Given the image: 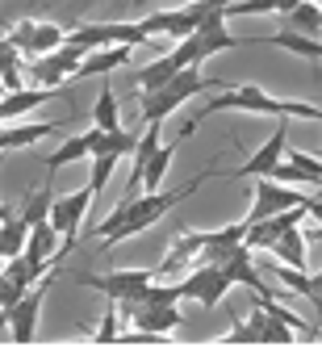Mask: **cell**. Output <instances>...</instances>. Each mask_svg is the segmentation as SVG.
Here are the masks:
<instances>
[{
    "label": "cell",
    "mask_w": 322,
    "mask_h": 360,
    "mask_svg": "<svg viewBox=\"0 0 322 360\" xmlns=\"http://www.w3.org/2000/svg\"><path fill=\"white\" fill-rule=\"evenodd\" d=\"M176 72H180V68L172 63V55H163V59H155V63H147V68L134 72V84H139L143 92H155V89H163Z\"/></svg>",
    "instance_id": "484cf974"
},
{
    "label": "cell",
    "mask_w": 322,
    "mask_h": 360,
    "mask_svg": "<svg viewBox=\"0 0 322 360\" xmlns=\"http://www.w3.org/2000/svg\"><path fill=\"white\" fill-rule=\"evenodd\" d=\"M134 4H139V8H143V4H147V0H134Z\"/></svg>",
    "instance_id": "e575fe53"
},
{
    "label": "cell",
    "mask_w": 322,
    "mask_h": 360,
    "mask_svg": "<svg viewBox=\"0 0 322 360\" xmlns=\"http://www.w3.org/2000/svg\"><path fill=\"white\" fill-rule=\"evenodd\" d=\"M222 269H226V276H231L235 285H247L251 293H264V297H272V293H268V285H264V276L255 272V252H251L247 243H243V248H235V252L222 260Z\"/></svg>",
    "instance_id": "2e32d148"
},
{
    "label": "cell",
    "mask_w": 322,
    "mask_h": 360,
    "mask_svg": "<svg viewBox=\"0 0 322 360\" xmlns=\"http://www.w3.org/2000/svg\"><path fill=\"white\" fill-rule=\"evenodd\" d=\"M297 0H231L226 4V17H264V13H289Z\"/></svg>",
    "instance_id": "4316f807"
},
{
    "label": "cell",
    "mask_w": 322,
    "mask_h": 360,
    "mask_svg": "<svg viewBox=\"0 0 322 360\" xmlns=\"http://www.w3.org/2000/svg\"><path fill=\"white\" fill-rule=\"evenodd\" d=\"M268 176H272V180H281V184H293V188H306V184H314V180L306 176V172H302V168H297L293 160H285V164H276V168H272Z\"/></svg>",
    "instance_id": "4dcf8cb0"
},
{
    "label": "cell",
    "mask_w": 322,
    "mask_h": 360,
    "mask_svg": "<svg viewBox=\"0 0 322 360\" xmlns=\"http://www.w3.org/2000/svg\"><path fill=\"white\" fill-rule=\"evenodd\" d=\"M180 151V143H172V147H155V155L147 160V172H143V184H147V193H155L163 184V172H167V164H172V155Z\"/></svg>",
    "instance_id": "f1b7e54d"
},
{
    "label": "cell",
    "mask_w": 322,
    "mask_h": 360,
    "mask_svg": "<svg viewBox=\"0 0 322 360\" xmlns=\"http://www.w3.org/2000/svg\"><path fill=\"white\" fill-rule=\"evenodd\" d=\"M243 239H247V222L222 226V231H201V260L205 264H222L235 248H243Z\"/></svg>",
    "instance_id": "9a60e30c"
},
{
    "label": "cell",
    "mask_w": 322,
    "mask_h": 360,
    "mask_svg": "<svg viewBox=\"0 0 322 360\" xmlns=\"http://www.w3.org/2000/svg\"><path fill=\"white\" fill-rule=\"evenodd\" d=\"M113 164H117V155H109V151H96L92 155V172H88V188L92 193H105V184L113 176Z\"/></svg>",
    "instance_id": "f546056e"
},
{
    "label": "cell",
    "mask_w": 322,
    "mask_h": 360,
    "mask_svg": "<svg viewBox=\"0 0 322 360\" xmlns=\"http://www.w3.org/2000/svg\"><path fill=\"white\" fill-rule=\"evenodd\" d=\"M92 126H101V130H117V96H113V84H101V92H96Z\"/></svg>",
    "instance_id": "83f0119b"
},
{
    "label": "cell",
    "mask_w": 322,
    "mask_h": 360,
    "mask_svg": "<svg viewBox=\"0 0 322 360\" xmlns=\"http://www.w3.org/2000/svg\"><path fill=\"white\" fill-rule=\"evenodd\" d=\"M101 126H92V130H84V134H76V139H67L59 151H51L46 155V180H55V172L63 168V164H76V160H92L96 155V143H101Z\"/></svg>",
    "instance_id": "5bb4252c"
},
{
    "label": "cell",
    "mask_w": 322,
    "mask_h": 360,
    "mask_svg": "<svg viewBox=\"0 0 322 360\" xmlns=\"http://www.w3.org/2000/svg\"><path fill=\"white\" fill-rule=\"evenodd\" d=\"M155 276H160V269H122V272H105V276H96V272H76V285L105 293L109 302H126V297H139Z\"/></svg>",
    "instance_id": "277c9868"
},
{
    "label": "cell",
    "mask_w": 322,
    "mask_h": 360,
    "mask_svg": "<svg viewBox=\"0 0 322 360\" xmlns=\"http://www.w3.org/2000/svg\"><path fill=\"white\" fill-rule=\"evenodd\" d=\"M285 151H289V126H281V130H276V134H272V139H268V143H264V147H259V151H255L247 164H243V168H235L231 176H235V180L268 176V172L281 164V155H285Z\"/></svg>",
    "instance_id": "4fadbf2b"
},
{
    "label": "cell",
    "mask_w": 322,
    "mask_h": 360,
    "mask_svg": "<svg viewBox=\"0 0 322 360\" xmlns=\"http://www.w3.org/2000/svg\"><path fill=\"white\" fill-rule=\"evenodd\" d=\"M193 260H201V231H184L180 239H172V248H167V256L160 264V276H176Z\"/></svg>",
    "instance_id": "e0dca14e"
},
{
    "label": "cell",
    "mask_w": 322,
    "mask_h": 360,
    "mask_svg": "<svg viewBox=\"0 0 322 360\" xmlns=\"http://www.w3.org/2000/svg\"><path fill=\"white\" fill-rule=\"evenodd\" d=\"M63 122H30V126H4L0 130V151H17V147H34L46 134H55Z\"/></svg>",
    "instance_id": "d6986e66"
},
{
    "label": "cell",
    "mask_w": 322,
    "mask_h": 360,
    "mask_svg": "<svg viewBox=\"0 0 322 360\" xmlns=\"http://www.w3.org/2000/svg\"><path fill=\"white\" fill-rule=\"evenodd\" d=\"M210 176H214V172H201V176H193L188 184L172 188V193H139L134 201H117V210H113L101 226H92V231H96V239H101V248H113V243H122V239H130V235H139V231L155 226L172 205H180L184 197H193V193H197Z\"/></svg>",
    "instance_id": "6da1fadb"
},
{
    "label": "cell",
    "mask_w": 322,
    "mask_h": 360,
    "mask_svg": "<svg viewBox=\"0 0 322 360\" xmlns=\"http://www.w3.org/2000/svg\"><path fill=\"white\" fill-rule=\"evenodd\" d=\"M92 188L84 184L76 193H67V197H55V205H51V226L63 235V248H59V260L63 256H72V248H76V235H80V222L84 214H88V205H92Z\"/></svg>",
    "instance_id": "8992f818"
},
{
    "label": "cell",
    "mask_w": 322,
    "mask_h": 360,
    "mask_svg": "<svg viewBox=\"0 0 322 360\" xmlns=\"http://www.w3.org/2000/svg\"><path fill=\"white\" fill-rule=\"evenodd\" d=\"M285 21H289V30L318 38V30H322V4H318V0H297V4L285 13Z\"/></svg>",
    "instance_id": "cb8c5ba5"
},
{
    "label": "cell",
    "mask_w": 322,
    "mask_h": 360,
    "mask_svg": "<svg viewBox=\"0 0 322 360\" xmlns=\"http://www.w3.org/2000/svg\"><path fill=\"white\" fill-rule=\"evenodd\" d=\"M302 218H310L306 214V205H289V210H281V214H272V218H264V222H255V226H247V248L251 252H268L289 226H302Z\"/></svg>",
    "instance_id": "30bf717a"
},
{
    "label": "cell",
    "mask_w": 322,
    "mask_h": 360,
    "mask_svg": "<svg viewBox=\"0 0 322 360\" xmlns=\"http://www.w3.org/2000/svg\"><path fill=\"white\" fill-rule=\"evenodd\" d=\"M268 252H272V260H281L289 269H306V235H302V226H289Z\"/></svg>",
    "instance_id": "7402d4cb"
},
{
    "label": "cell",
    "mask_w": 322,
    "mask_h": 360,
    "mask_svg": "<svg viewBox=\"0 0 322 360\" xmlns=\"http://www.w3.org/2000/svg\"><path fill=\"white\" fill-rule=\"evenodd\" d=\"M264 46H281V51H293L302 59H322V38H310V34H297V30H281V34H268L259 38Z\"/></svg>",
    "instance_id": "ffe728a7"
},
{
    "label": "cell",
    "mask_w": 322,
    "mask_h": 360,
    "mask_svg": "<svg viewBox=\"0 0 322 360\" xmlns=\"http://www.w3.org/2000/svg\"><path fill=\"white\" fill-rule=\"evenodd\" d=\"M13 46L21 51V59H38V55H51L67 42V30L63 25H46V21H17V30L8 34Z\"/></svg>",
    "instance_id": "9c48e42d"
},
{
    "label": "cell",
    "mask_w": 322,
    "mask_h": 360,
    "mask_svg": "<svg viewBox=\"0 0 322 360\" xmlns=\"http://www.w3.org/2000/svg\"><path fill=\"white\" fill-rule=\"evenodd\" d=\"M226 109L264 113V117H297V122H322V109H318V105H310V101H281V96H268V92L255 89V84H235V89H226L222 96L205 101V109H201L193 122H201V117H210V113H226Z\"/></svg>",
    "instance_id": "7a4b0ae2"
},
{
    "label": "cell",
    "mask_w": 322,
    "mask_h": 360,
    "mask_svg": "<svg viewBox=\"0 0 322 360\" xmlns=\"http://www.w3.org/2000/svg\"><path fill=\"white\" fill-rule=\"evenodd\" d=\"M268 323H272V319H268V310L255 302V310H251L247 327H243V323H235L239 331H231V335H226V344H268Z\"/></svg>",
    "instance_id": "d4e9b609"
},
{
    "label": "cell",
    "mask_w": 322,
    "mask_h": 360,
    "mask_svg": "<svg viewBox=\"0 0 322 360\" xmlns=\"http://www.w3.org/2000/svg\"><path fill=\"white\" fill-rule=\"evenodd\" d=\"M210 89V80L201 76V63H193V68H184V72H176L163 89L155 92H143L139 96V109H143V122H163L172 109H180L188 96H197V92Z\"/></svg>",
    "instance_id": "3957f363"
},
{
    "label": "cell",
    "mask_w": 322,
    "mask_h": 360,
    "mask_svg": "<svg viewBox=\"0 0 322 360\" xmlns=\"http://www.w3.org/2000/svg\"><path fill=\"white\" fill-rule=\"evenodd\" d=\"M4 218H13V210H4V205H0V222H4Z\"/></svg>",
    "instance_id": "d6a6232c"
},
{
    "label": "cell",
    "mask_w": 322,
    "mask_h": 360,
    "mask_svg": "<svg viewBox=\"0 0 322 360\" xmlns=\"http://www.w3.org/2000/svg\"><path fill=\"white\" fill-rule=\"evenodd\" d=\"M117 327H122V314H117V310H113V302H109V310H105V319H101V331H96L92 340H96V344H109V340H117V335H122Z\"/></svg>",
    "instance_id": "1f68e13d"
},
{
    "label": "cell",
    "mask_w": 322,
    "mask_h": 360,
    "mask_svg": "<svg viewBox=\"0 0 322 360\" xmlns=\"http://www.w3.org/2000/svg\"><path fill=\"white\" fill-rule=\"evenodd\" d=\"M46 285H51V276H42L17 306H8V310H0V327H8L13 331V344H30L34 335H38V310H42V297H46Z\"/></svg>",
    "instance_id": "52a82bcc"
},
{
    "label": "cell",
    "mask_w": 322,
    "mask_h": 360,
    "mask_svg": "<svg viewBox=\"0 0 322 360\" xmlns=\"http://www.w3.org/2000/svg\"><path fill=\"white\" fill-rule=\"evenodd\" d=\"M310 201V193H293V184H281V180L272 176H255V188H251V210H247V226H255V222H264V218H272V214H281V210H289V205H306Z\"/></svg>",
    "instance_id": "5b68a950"
},
{
    "label": "cell",
    "mask_w": 322,
    "mask_h": 360,
    "mask_svg": "<svg viewBox=\"0 0 322 360\" xmlns=\"http://www.w3.org/2000/svg\"><path fill=\"white\" fill-rule=\"evenodd\" d=\"M130 55H134V46L130 42H117V46H101V51H92L88 59L80 63V72L76 76H109L113 68H122V63H130Z\"/></svg>",
    "instance_id": "ac0fdd59"
},
{
    "label": "cell",
    "mask_w": 322,
    "mask_h": 360,
    "mask_svg": "<svg viewBox=\"0 0 322 360\" xmlns=\"http://www.w3.org/2000/svg\"><path fill=\"white\" fill-rule=\"evenodd\" d=\"M59 248H63V235L51 226V218L30 226V239H25V260L34 264V272H38V276H46V264H51V260H59Z\"/></svg>",
    "instance_id": "7c38bea8"
},
{
    "label": "cell",
    "mask_w": 322,
    "mask_h": 360,
    "mask_svg": "<svg viewBox=\"0 0 322 360\" xmlns=\"http://www.w3.org/2000/svg\"><path fill=\"white\" fill-rule=\"evenodd\" d=\"M4 92H8V89H4V76H0V96H4Z\"/></svg>",
    "instance_id": "836d02e7"
},
{
    "label": "cell",
    "mask_w": 322,
    "mask_h": 360,
    "mask_svg": "<svg viewBox=\"0 0 322 360\" xmlns=\"http://www.w3.org/2000/svg\"><path fill=\"white\" fill-rule=\"evenodd\" d=\"M30 226H34V222H25L21 214H17V218H4V222H0V260H13V256H21V252H25Z\"/></svg>",
    "instance_id": "603a6c76"
},
{
    "label": "cell",
    "mask_w": 322,
    "mask_h": 360,
    "mask_svg": "<svg viewBox=\"0 0 322 360\" xmlns=\"http://www.w3.org/2000/svg\"><path fill=\"white\" fill-rule=\"evenodd\" d=\"M231 285H235V281L226 276L222 264H205V260H201L197 269L180 281V293H184V297H193V302H201L205 310H214V306L231 293Z\"/></svg>",
    "instance_id": "ba28073f"
},
{
    "label": "cell",
    "mask_w": 322,
    "mask_h": 360,
    "mask_svg": "<svg viewBox=\"0 0 322 360\" xmlns=\"http://www.w3.org/2000/svg\"><path fill=\"white\" fill-rule=\"evenodd\" d=\"M42 276L34 272V264L25 260V252L21 256H13V260H4V272H0V310H8V306H17L34 285H38Z\"/></svg>",
    "instance_id": "8fae6325"
},
{
    "label": "cell",
    "mask_w": 322,
    "mask_h": 360,
    "mask_svg": "<svg viewBox=\"0 0 322 360\" xmlns=\"http://www.w3.org/2000/svg\"><path fill=\"white\" fill-rule=\"evenodd\" d=\"M46 96H59V92L55 89H38V84H34V89L4 92V96H0V117H4V122H8V117H21V113H30L34 105H42Z\"/></svg>",
    "instance_id": "44dd1931"
}]
</instances>
